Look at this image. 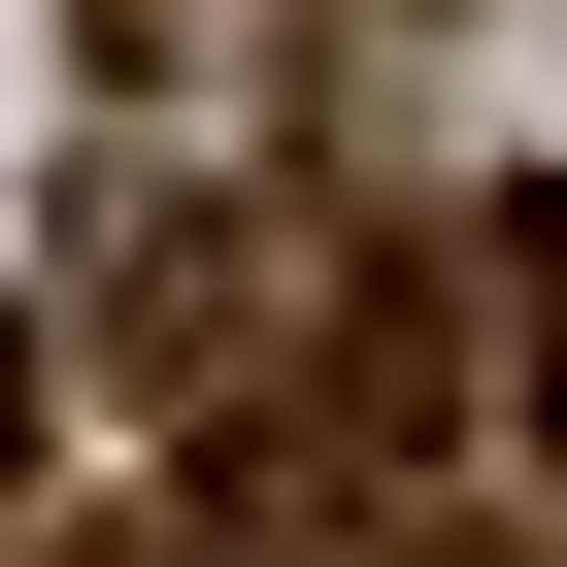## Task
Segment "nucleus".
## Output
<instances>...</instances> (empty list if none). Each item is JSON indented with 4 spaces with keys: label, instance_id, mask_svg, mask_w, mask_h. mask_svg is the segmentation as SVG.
I'll use <instances>...</instances> for the list:
<instances>
[{
    "label": "nucleus",
    "instance_id": "nucleus-1",
    "mask_svg": "<svg viewBox=\"0 0 567 567\" xmlns=\"http://www.w3.org/2000/svg\"><path fill=\"white\" fill-rule=\"evenodd\" d=\"M467 301H501V401L567 434V200H467Z\"/></svg>",
    "mask_w": 567,
    "mask_h": 567
},
{
    "label": "nucleus",
    "instance_id": "nucleus-2",
    "mask_svg": "<svg viewBox=\"0 0 567 567\" xmlns=\"http://www.w3.org/2000/svg\"><path fill=\"white\" fill-rule=\"evenodd\" d=\"M0 434H34V334H0Z\"/></svg>",
    "mask_w": 567,
    "mask_h": 567
}]
</instances>
